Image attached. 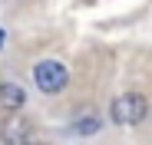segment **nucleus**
<instances>
[{
    "label": "nucleus",
    "instance_id": "obj_3",
    "mask_svg": "<svg viewBox=\"0 0 152 145\" xmlns=\"http://www.w3.org/2000/svg\"><path fill=\"white\" fill-rule=\"evenodd\" d=\"M23 102H27L23 86H17V83H4V86H0V106H4V109H20Z\"/></svg>",
    "mask_w": 152,
    "mask_h": 145
},
{
    "label": "nucleus",
    "instance_id": "obj_4",
    "mask_svg": "<svg viewBox=\"0 0 152 145\" xmlns=\"http://www.w3.org/2000/svg\"><path fill=\"white\" fill-rule=\"evenodd\" d=\"M96 129H99L96 112H93V115H83L80 122H73V132H83V135H89V132H96Z\"/></svg>",
    "mask_w": 152,
    "mask_h": 145
},
{
    "label": "nucleus",
    "instance_id": "obj_1",
    "mask_svg": "<svg viewBox=\"0 0 152 145\" xmlns=\"http://www.w3.org/2000/svg\"><path fill=\"white\" fill-rule=\"evenodd\" d=\"M109 115H113L116 125H136V122H142V119L149 115V99L139 96V92H126V96H119V99H113Z\"/></svg>",
    "mask_w": 152,
    "mask_h": 145
},
{
    "label": "nucleus",
    "instance_id": "obj_5",
    "mask_svg": "<svg viewBox=\"0 0 152 145\" xmlns=\"http://www.w3.org/2000/svg\"><path fill=\"white\" fill-rule=\"evenodd\" d=\"M0 46H4V30H0Z\"/></svg>",
    "mask_w": 152,
    "mask_h": 145
},
{
    "label": "nucleus",
    "instance_id": "obj_2",
    "mask_svg": "<svg viewBox=\"0 0 152 145\" xmlns=\"http://www.w3.org/2000/svg\"><path fill=\"white\" fill-rule=\"evenodd\" d=\"M66 79H69V72H66V66L63 63H56V59H43V63H37L33 66V83L40 86V92H60L63 86H66Z\"/></svg>",
    "mask_w": 152,
    "mask_h": 145
}]
</instances>
